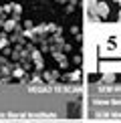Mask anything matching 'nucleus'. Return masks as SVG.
<instances>
[{"mask_svg":"<svg viewBox=\"0 0 121 123\" xmlns=\"http://www.w3.org/2000/svg\"><path fill=\"white\" fill-rule=\"evenodd\" d=\"M95 14H97V16H107L109 14V4L107 2H97V8H95Z\"/></svg>","mask_w":121,"mask_h":123,"instance_id":"1","label":"nucleus"},{"mask_svg":"<svg viewBox=\"0 0 121 123\" xmlns=\"http://www.w3.org/2000/svg\"><path fill=\"white\" fill-rule=\"evenodd\" d=\"M95 8H97V0H87V10L91 12V16L95 14Z\"/></svg>","mask_w":121,"mask_h":123,"instance_id":"2","label":"nucleus"},{"mask_svg":"<svg viewBox=\"0 0 121 123\" xmlns=\"http://www.w3.org/2000/svg\"><path fill=\"white\" fill-rule=\"evenodd\" d=\"M57 77H59L57 71H48V73H44V79H48V81H54Z\"/></svg>","mask_w":121,"mask_h":123,"instance_id":"3","label":"nucleus"},{"mask_svg":"<svg viewBox=\"0 0 121 123\" xmlns=\"http://www.w3.org/2000/svg\"><path fill=\"white\" fill-rule=\"evenodd\" d=\"M115 81V75L113 73H105L103 75V83H113Z\"/></svg>","mask_w":121,"mask_h":123,"instance_id":"4","label":"nucleus"},{"mask_svg":"<svg viewBox=\"0 0 121 123\" xmlns=\"http://www.w3.org/2000/svg\"><path fill=\"white\" fill-rule=\"evenodd\" d=\"M14 28H16V20H8L4 24V30H14Z\"/></svg>","mask_w":121,"mask_h":123,"instance_id":"5","label":"nucleus"},{"mask_svg":"<svg viewBox=\"0 0 121 123\" xmlns=\"http://www.w3.org/2000/svg\"><path fill=\"white\" fill-rule=\"evenodd\" d=\"M71 81H79L81 79V75H79V71H75V73H71V77H69Z\"/></svg>","mask_w":121,"mask_h":123,"instance_id":"6","label":"nucleus"},{"mask_svg":"<svg viewBox=\"0 0 121 123\" xmlns=\"http://www.w3.org/2000/svg\"><path fill=\"white\" fill-rule=\"evenodd\" d=\"M12 8H14V14H20V6L18 4H12Z\"/></svg>","mask_w":121,"mask_h":123,"instance_id":"7","label":"nucleus"},{"mask_svg":"<svg viewBox=\"0 0 121 123\" xmlns=\"http://www.w3.org/2000/svg\"><path fill=\"white\" fill-rule=\"evenodd\" d=\"M12 75H14V77H22V71H20V69H14Z\"/></svg>","mask_w":121,"mask_h":123,"instance_id":"8","label":"nucleus"},{"mask_svg":"<svg viewBox=\"0 0 121 123\" xmlns=\"http://www.w3.org/2000/svg\"><path fill=\"white\" fill-rule=\"evenodd\" d=\"M6 47V38H0V49H4Z\"/></svg>","mask_w":121,"mask_h":123,"instance_id":"9","label":"nucleus"},{"mask_svg":"<svg viewBox=\"0 0 121 123\" xmlns=\"http://www.w3.org/2000/svg\"><path fill=\"white\" fill-rule=\"evenodd\" d=\"M57 2H67V0H57Z\"/></svg>","mask_w":121,"mask_h":123,"instance_id":"10","label":"nucleus"},{"mask_svg":"<svg viewBox=\"0 0 121 123\" xmlns=\"http://www.w3.org/2000/svg\"><path fill=\"white\" fill-rule=\"evenodd\" d=\"M119 20H121V12H119Z\"/></svg>","mask_w":121,"mask_h":123,"instance_id":"11","label":"nucleus"},{"mask_svg":"<svg viewBox=\"0 0 121 123\" xmlns=\"http://www.w3.org/2000/svg\"><path fill=\"white\" fill-rule=\"evenodd\" d=\"M115 2H119V0H115Z\"/></svg>","mask_w":121,"mask_h":123,"instance_id":"12","label":"nucleus"},{"mask_svg":"<svg viewBox=\"0 0 121 123\" xmlns=\"http://www.w3.org/2000/svg\"><path fill=\"white\" fill-rule=\"evenodd\" d=\"M119 4H121V0H119Z\"/></svg>","mask_w":121,"mask_h":123,"instance_id":"13","label":"nucleus"}]
</instances>
